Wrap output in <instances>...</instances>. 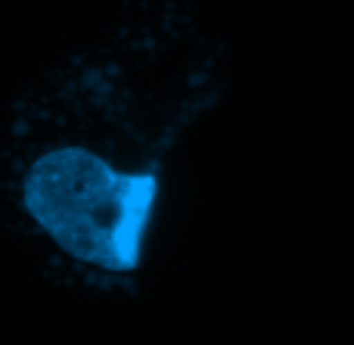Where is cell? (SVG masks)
Segmentation results:
<instances>
[{
	"label": "cell",
	"instance_id": "1",
	"mask_svg": "<svg viewBox=\"0 0 354 345\" xmlns=\"http://www.w3.org/2000/svg\"><path fill=\"white\" fill-rule=\"evenodd\" d=\"M168 10L124 16L53 66L6 124L0 193L19 230L75 280L140 274L165 153L196 112V72Z\"/></svg>",
	"mask_w": 354,
	"mask_h": 345
}]
</instances>
